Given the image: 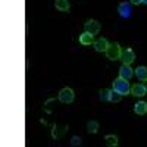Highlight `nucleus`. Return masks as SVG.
<instances>
[{"instance_id": "obj_1", "label": "nucleus", "mask_w": 147, "mask_h": 147, "mask_svg": "<svg viewBox=\"0 0 147 147\" xmlns=\"http://www.w3.org/2000/svg\"><path fill=\"white\" fill-rule=\"evenodd\" d=\"M112 85H113V90H115V91H118V93H121L122 96H127V94H129V93H131V87H129L128 80L122 78V77H119V78L113 80Z\"/></svg>"}, {"instance_id": "obj_2", "label": "nucleus", "mask_w": 147, "mask_h": 147, "mask_svg": "<svg viewBox=\"0 0 147 147\" xmlns=\"http://www.w3.org/2000/svg\"><path fill=\"white\" fill-rule=\"evenodd\" d=\"M105 53H106V57L110 60H119L121 55H122V49H121L119 43H112V44H109L107 50Z\"/></svg>"}, {"instance_id": "obj_3", "label": "nucleus", "mask_w": 147, "mask_h": 147, "mask_svg": "<svg viewBox=\"0 0 147 147\" xmlns=\"http://www.w3.org/2000/svg\"><path fill=\"white\" fill-rule=\"evenodd\" d=\"M74 97H75V93H74V90L69 88V87H65V88H62V90L59 91L57 99L62 102V103H65V105H69V103L74 102Z\"/></svg>"}, {"instance_id": "obj_4", "label": "nucleus", "mask_w": 147, "mask_h": 147, "mask_svg": "<svg viewBox=\"0 0 147 147\" xmlns=\"http://www.w3.org/2000/svg\"><path fill=\"white\" fill-rule=\"evenodd\" d=\"M100 28H102L100 22L96 21V19H88L87 22L84 24V31H87V32H90V34H93V35L99 34V32H100Z\"/></svg>"}, {"instance_id": "obj_5", "label": "nucleus", "mask_w": 147, "mask_h": 147, "mask_svg": "<svg viewBox=\"0 0 147 147\" xmlns=\"http://www.w3.org/2000/svg\"><path fill=\"white\" fill-rule=\"evenodd\" d=\"M118 12L122 18H131L132 15V3L131 2H122L118 6Z\"/></svg>"}, {"instance_id": "obj_6", "label": "nucleus", "mask_w": 147, "mask_h": 147, "mask_svg": "<svg viewBox=\"0 0 147 147\" xmlns=\"http://www.w3.org/2000/svg\"><path fill=\"white\" fill-rule=\"evenodd\" d=\"M119 60L125 65H131L134 60H136V53H134L132 49H125V50H122V55H121Z\"/></svg>"}, {"instance_id": "obj_7", "label": "nucleus", "mask_w": 147, "mask_h": 147, "mask_svg": "<svg viewBox=\"0 0 147 147\" xmlns=\"http://www.w3.org/2000/svg\"><path fill=\"white\" fill-rule=\"evenodd\" d=\"M131 94L136 96V97H143V96L147 94V87L143 85V84H140V82H137L131 87Z\"/></svg>"}, {"instance_id": "obj_8", "label": "nucleus", "mask_w": 147, "mask_h": 147, "mask_svg": "<svg viewBox=\"0 0 147 147\" xmlns=\"http://www.w3.org/2000/svg\"><path fill=\"white\" fill-rule=\"evenodd\" d=\"M132 75H134V69L131 68V65H125V63H122V66L119 68V77L125 78V80H129Z\"/></svg>"}, {"instance_id": "obj_9", "label": "nucleus", "mask_w": 147, "mask_h": 147, "mask_svg": "<svg viewBox=\"0 0 147 147\" xmlns=\"http://www.w3.org/2000/svg\"><path fill=\"white\" fill-rule=\"evenodd\" d=\"M80 43L82 46H91V44H94V35L90 34V32H87V31H84L80 35Z\"/></svg>"}, {"instance_id": "obj_10", "label": "nucleus", "mask_w": 147, "mask_h": 147, "mask_svg": "<svg viewBox=\"0 0 147 147\" xmlns=\"http://www.w3.org/2000/svg\"><path fill=\"white\" fill-rule=\"evenodd\" d=\"M93 46H94V50H96V52H106V50H107V47H109V41L102 37V38L96 40Z\"/></svg>"}, {"instance_id": "obj_11", "label": "nucleus", "mask_w": 147, "mask_h": 147, "mask_svg": "<svg viewBox=\"0 0 147 147\" xmlns=\"http://www.w3.org/2000/svg\"><path fill=\"white\" fill-rule=\"evenodd\" d=\"M134 74H136V77L140 81H143V82L147 81V68L146 66H138L137 69H134Z\"/></svg>"}, {"instance_id": "obj_12", "label": "nucleus", "mask_w": 147, "mask_h": 147, "mask_svg": "<svg viewBox=\"0 0 147 147\" xmlns=\"http://www.w3.org/2000/svg\"><path fill=\"white\" fill-rule=\"evenodd\" d=\"M134 112H136L137 115H144L147 113V102H138L134 105Z\"/></svg>"}, {"instance_id": "obj_13", "label": "nucleus", "mask_w": 147, "mask_h": 147, "mask_svg": "<svg viewBox=\"0 0 147 147\" xmlns=\"http://www.w3.org/2000/svg\"><path fill=\"white\" fill-rule=\"evenodd\" d=\"M55 6H56V9L60 10V12H69V7H71V5H69L68 0H56Z\"/></svg>"}, {"instance_id": "obj_14", "label": "nucleus", "mask_w": 147, "mask_h": 147, "mask_svg": "<svg viewBox=\"0 0 147 147\" xmlns=\"http://www.w3.org/2000/svg\"><path fill=\"white\" fill-rule=\"evenodd\" d=\"M110 93H112V90L109 88H102L99 91V99L102 102H110Z\"/></svg>"}, {"instance_id": "obj_15", "label": "nucleus", "mask_w": 147, "mask_h": 147, "mask_svg": "<svg viewBox=\"0 0 147 147\" xmlns=\"http://www.w3.org/2000/svg\"><path fill=\"white\" fill-rule=\"evenodd\" d=\"M87 131L90 134H96L97 131H99V122L97 121H88L87 122Z\"/></svg>"}, {"instance_id": "obj_16", "label": "nucleus", "mask_w": 147, "mask_h": 147, "mask_svg": "<svg viewBox=\"0 0 147 147\" xmlns=\"http://www.w3.org/2000/svg\"><path fill=\"white\" fill-rule=\"evenodd\" d=\"M105 141H106V144L110 146V147H116V146H118V137L113 136V134H109V136H106V137H105Z\"/></svg>"}, {"instance_id": "obj_17", "label": "nucleus", "mask_w": 147, "mask_h": 147, "mask_svg": "<svg viewBox=\"0 0 147 147\" xmlns=\"http://www.w3.org/2000/svg\"><path fill=\"white\" fill-rule=\"evenodd\" d=\"M121 99H122V94L115 91V90H112V93H110V102H112V103H118Z\"/></svg>"}, {"instance_id": "obj_18", "label": "nucleus", "mask_w": 147, "mask_h": 147, "mask_svg": "<svg viewBox=\"0 0 147 147\" xmlns=\"http://www.w3.org/2000/svg\"><path fill=\"white\" fill-rule=\"evenodd\" d=\"M71 146H81V138L78 136H74L71 138Z\"/></svg>"}, {"instance_id": "obj_19", "label": "nucleus", "mask_w": 147, "mask_h": 147, "mask_svg": "<svg viewBox=\"0 0 147 147\" xmlns=\"http://www.w3.org/2000/svg\"><path fill=\"white\" fill-rule=\"evenodd\" d=\"M129 2L132 5H140V3H143V0H129Z\"/></svg>"}, {"instance_id": "obj_20", "label": "nucleus", "mask_w": 147, "mask_h": 147, "mask_svg": "<svg viewBox=\"0 0 147 147\" xmlns=\"http://www.w3.org/2000/svg\"><path fill=\"white\" fill-rule=\"evenodd\" d=\"M143 3H144V5H147V0H143Z\"/></svg>"}]
</instances>
